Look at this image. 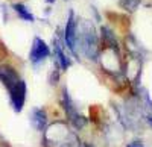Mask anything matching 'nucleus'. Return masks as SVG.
<instances>
[{"mask_svg": "<svg viewBox=\"0 0 152 147\" xmlns=\"http://www.w3.org/2000/svg\"><path fill=\"white\" fill-rule=\"evenodd\" d=\"M0 82L8 90L9 103L12 109L15 112H21L24 103H26V93H28L26 82L20 77V75L14 67H11L8 64L0 65Z\"/></svg>", "mask_w": 152, "mask_h": 147, "instance_id": "obj_1", "label": "nucleus"}, {"mask_svg": "<svg viewBox=\"0 0 152 147\" xmlns=\"http://www.w3.org/2000/svg\"><path fill=\"white\" fill-rule=\"evenodd\" d=\"M61 105H62V109L70 121V125L75 127V129H84L87 126V118L78 111L75 102L72 100V97L67 91V88H62V93H61Z\"/></svg>", "mask_w": 152, "mask_h": 147, "instance_id": "obj_3", "label": "nucleus"}, {"mask_svg": "<svg viewBox=\"0 0 152 147\" xmlns=\"http://www.w3.org/2000/svg\"><path fill=\"white\" fill-rule=\"evenodd\" d=\"M49 55H50V49L46 44V41L41 40L40 36H35L34 41H32V46H31L29 61L34 65H40L41 62H44L49 58Z\"/></svg>", "mask_w": 152, "mask_h": 147, "instance_id": "obj_5", "label": "nucleus"}, {"mask_svg": "<svg viewBox=\"0 0 152 147\" xmlns=\"http://www.w3.org/2000/svg\"><path fill=\"white\" fill-rule=\"evenodd\" d=\"M100 36H102V43L107 49H113L116 52H120V47L116 38V33H114L110 28H102L100 29Z\"/></svg>", "mask_w": 152, "mask_h": 147, "instance_id": "obj_8", "label": "nucleus"}, {"mask_svg": "<svg viewBox=\"0 0 152 147\" xmlns=\"http://www.w3.org/2000/svg\"><path fill=\"white\" fill-rule=\"evenodd\" d=\"M76 52H78V55L85 56L87 59L96 61L99 58V38L94 26L88 20L78 21Z\"/></svg>", "mask_w": 152, "mask_h": 147, "instance_id": "obj_2", "label": "nucleus"}, {"mask_svg": "<svg viewBox=\"0 0 152 147\" xmlns=\"http://www.w3.org/2000/svg\"><path fill=\"white\" fill-rule=\"evenodd\" d=\"M140 2H142V0H119L120 6H122L125 11H129V12H134V11L138 8Z\"/></svg>", "mask_w": 152, "mask_h": 147, "instance_id": "obj_10", "label": "nucleus"}, {"mask_svg": "<svg viewBox=\"0 0 152 147\" xmlns=\"http://www.w3.org/2000/svg\"><path fill=\"white\" fill-rule=\"evenodd\" d=\"M14 9H15V12H17V14H18V17L20 18H23L24 21H35V17L32 15V12L26 8V6H24L23 3H15L14 5Z\"/></svg>", "mask_w": 152, "mask_h": 147, "instance_id": "obj_9", "label": "nucleus"}, {"mask_svg": "<svg viewBox=\"0 0 152 147\" xmlns=\"http://www.w3.org/2000/svg\"><path fill=\"white\" fill-rule=\"evenodd\" d=\"M31 123L37 130H40V132H44L47 129V114H46V111L43 108H34L32 109Z\"/></svg>", "mask_w": 152, "mask_h": 147, "instance_id": "obj_7", "label": "nucleus"}, {"mask_svg": "<svg viewBox=\"0 0 152 147\" xmlns=\"http://www.w3.org/2000/svg\"><path fill=\"white\" fill-rule=\"evenodd\" d=\"M53 55H55V64L62 70L66 71L70 65H72V59L69 58V55L64 50V46L61 44L59 38H53Z\"/></svg>", "mask_w": 152, "mask_h": 147, "instance_id": "obj_6", "label": "nucleus"}, {"mask_svg": "<svg viewBox=\"0 0 152 147\" xmlns=\"http://www.w3.org/2000/svg\"><path fill=\"white\" fill-rule=\"evenodd\" d=\"M47 2H49V3H53V2H55V0H47Z\"/></svg>", "mask_w": 152, "mask_h": 147, "instance_id": "obj_13", "label": "nucleus"}, {"mask_svg": "<svg viewBox=\"0 0 152 147\" xmlns=\"http://www.w3.org/2000/svg\"><path fill=\"white\" fill-rule=\"evenodd\" d=\"M76 32H78V20H76L75 12L70 11L64 28V44L75 56H78V52H76Z\"/></svg>", "mask_w": 152, "mask_h": 147, "instance_id": "obj_4", "label": "nucleus"}, {"mask_svg": "<svg viewBox=\"0 0 152 147\" xmlns=\"http://www.w3.org/2000/svg\"><path fill=\"white\" fill-rule=\"evenodd\" d=\"M126 147H146V146H145L143 141H140V140H134V141H131V143L126 144Z\"/></svg>", "mask_w": 152, "mask_h": 147, "instance_id": "obj_11", "label": "nucleus"}, {"mask_svg": "<svg viewBox=\"0 0 152 147\" xmlns=\"http://www.w3.org/2000/svg\"><path fill=\"white\" fill-rule=\"evenodd\" d=\"M146 123H148V125H149V127L152 129V112L146 115Z\"/></svg>", "mask_w": 152, "mask_h": 147, "instance_id": "obj_12", "label": "nucleus"}]
</instances>
